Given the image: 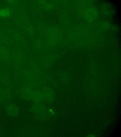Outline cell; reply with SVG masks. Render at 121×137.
Masks as SVG:
<instances>
[{"mask_svg": "<svg viewBox=\"0 0 121 137\" xmlns=\"http://www.w3.org/2000/svg\"><path fill=\"white\" fill-rule=\"evenodd\" d=\"M49 111L52 114H54V113L53 110L51 108L49 109Z\"/></svg>", "mask_w": 121, "mask_h": 137, "instance_id": "cell-2", "label": "cell"}, {"mask_svg": "<svg viewBox=\"0 0 121 137\" xmlns=\"http://www.w3.org/2000/svg\"><path fill=\"white\" fill-rule=\"evenodd\" d=\"M11 14L10 10L8 9H3L0 10V16L3 17L9 16Z\"/></svg>", "mask_w": 121, "mask_h": 137, "instance_id": "cell-1", "label": "cell"}]
</instances>
